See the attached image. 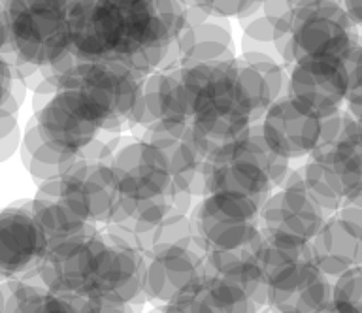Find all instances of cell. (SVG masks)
Returning <instances> with one entry per match:
<instances>
[{
  "label": "cell",
  "instance_id": "cell-1",
  "mask_svg": "<svg viewBox=\"0 0 362 313\" xmlns=\"http://www.w3.org/2000/svg\"><path fill=\"white\" fill-rule=\"evenodd\" d=\"M68 29L78 61H119L141 76L160 69L177 38L155 0H74Z\"/></svg>",
  "mask_w": 362,
  "mask_h": 313
},
{
  "label": "cell",
  "instance_id": "cell-2",
  "mask_svg": "<svg viewBox=\"0 0 362 313\" xmlns=\"http://www.w3.org/2000/svg\"><path fill=\"white\" fill-rule=\"evenodd\" d=\"M146 256L124 240L96 227L76 238L49 245L38 268V278L53 293L87 298L104 296L146 304Z\"/></svg>",
  "mask_w": 362,
  "mask_h": 313
},
{
  "label": "cell",
  "instance_id": "cell-3",
  "mask_svg": "<svg viewBox=\"0 0 362 313\" xmlns=\"http://www.w3.org/2000/svg\"><path fill=\"white\" fill-rule=\"evenodd\" d=\"M180 74L189 123L209 149L230 142L259 123L274 102L262 76L242 55L181 69Z\"/></svg>",
  "mask_w": 362,
  "mask_h": 313
},
{
  "label": "cell",
  "instance_id": "cell-4",
  "mask_svg": "<svg viewBox=\"0 0 362 313\" xmlns=\"http://www.w3.org/2000/svg\"><path fill=\"white\" fill-rule=\"evenodd\" d=\"M291 160L272 151L260 125L255 123L230 142L209 151L202 170V196L236 193L262 204L266 196L285 182Z\"/></svg>",
  "mask_w": 362,
  "mask_h": 313
},
{
  "label": "cell",
  "instance_id": "cell-5",
  "mask_svg": "<svg viewBox=\"0 0 362 313\" xmlns=\"http://www.w3.org/2000/svg\"><path fill=\"white\" fill-rule=\"evenodd\" d=\"M266 307L276 313H319L332 300V279L311 256L310 244L264 236L259 247Z\"/></svg>",
  "mask_w": 362,
  "mask_h": 313
},
{
  "label": "cell",
  "instance_id": "cell-6",
  "mask_svg": "<svg viewBox=\"0 0 362 313\" xmlns=\"http://www.w3.org/2000/svg\"><path fill=\"white\" fill-rule=\"evenodd\" d=\"M144 80L146 76L119 61H78L59 80L57 89L81 98L100 121L102 131L121 134L140 123Z\"/></svg>",
  "mask_w": 362,
  "mask_h": 313
},
{
  "label": "cell",
  "instance_id": "cell-7",
  "mask_svg": "<svg viewBox=\"0 0 362 313\" xmlns=\"http://www.w3.org/2000/svg\"><path fill=\"white\" fill-rule=\"evenodd\" d=\"M117 140H95L62 165L55 177L57 191L70 210L95 227H106L119 204V189L112 168Z\"/></svg>",
  "mask_w": 362,
  "mask_h": 313
},
{
  "label": "cell",
  "instance_id": "cell-8",
  "mask_svg": "<svg viewBox=\"0 0 362 313\" xmlns=\"http://www.w3.org/2000/svg\"><path fill=\"white\" fill-rule=\"evenodd\" d=\"M74 0H6L11 47L34 66H47L72 52L68 16Z\"/></svg>",
  "mask_w": 362,
  "mask_h": 313
},
{
  "label": "cell",
  "instance_id": "cell-9",
  "mask_svg": "<svg viewBox=\"0 0 362 313\" xmlns=\"http://www.w3.org/2000/svg\"><path fill=\"white\" fill-rule=\"evenodd\" d=\"M361 44V30L338 0H302L291 25L293 63L300 59L344 61Z\"/></svg>",
  "mask_w": 362,
  "mask_h": 313
},
{
  "label": "cell",
  "instance_id": "cell-10",
  "mask_svg": "<svg viewBox=\"0 0 362 313\" xmlns=\"http://www.w3.org/2000/svg\"><path fill=\"white\" fill-rule=\"evenodd\" d=\"M112 168L119 196L127 200H153L174 196L181 213L189 215L194 208L192 196L177 194L166 157L157 146L138 136L117 138Z\"/></svg>",
  "mask_w": 362,
  "mask_h": 313
},
{
  "label": "cell",
  "instance_id": "cell-11",
  "mask_svg": "<svg viewBox=\"0 0 362 313\" xmlns=\"http://www.w3.org/2000/svg\"><path fill=\"white\" fill-rule=\"evenodd\" d=\"M260 204L236 193L204 194L191 210L192 230L206 253L228 251L260 236Z\"/></svg>",
  "mask_w": 362,
  "mask_h": 313
},
{
  "label": "cell",
  "instance_id": "cell-12",
  "mask_svg": "<svg viewBox=\"0 0 362 313\" xmlns=\"http://www.w3.org/2000/svg\"><path fill=\"white\" fill-rule=\"evenodd\" d=\"M328 215L311 199L302 182V166L291 168L285 182L260 204V232L287 242L310 244Z\"/></svg>",
  "mask_w": 362,
  "mask_h": 313
},
{
  "label": "cell",
  "instance_id": "cell-13",
  "mask_svg": "<svg viewBox=\"0 0 362 313\" xmlns=\"http://www.w3.org/2000/svg\"><path fill=\"white\" fill-rule=\"evenodd\" d=\"M321 165L344 200L362 191V125L341 110L322 123V138L308 157Z\"/></svg>",
  "mask_w": 362,
  "mask_h": 313
},
{
  "label": "cell",
  "instance_id": "cell-14",
  "mask_svg": "<svg viewBox=\"0 0 362 313\" xmlns=\"http://www.w3.org/2000/svg\"><path fill=\"white\" fill-rule=\"evenodd\" d=\"M134 136L151 142L166 157L174 177V189L177 194L192 199H202V170L211 149L189 121L180 123H153L147 126L132 129Z\"/></svg>",
  "mask_w": 362,
  "mask_h": 313
},
{
  "label": "cell",
  "instance_id": "cell-15",
  "mask_svg": "<svg viewBox=\"0 0 362 313\" xmlns=\"http://www.w3.org/2000/svg\"><path fill=\"white\" fill-rule=\"evenodd\" d=\"M287 97L300 108L327 119L347 102V64L336 59H300L288 66Z\"/></svg>",
  "mask_w": 362,
  "mask_h": 313
},
{
  "label": "cell",
  "instance_id": "cell-16",
  "mask_svg": "<svg viewBox=\"0 0 362 313\" xmlns=\"http://www.w3.org/2000/svg\"><path fill=\"white\" fill-rule=\"evenodd\" d=\"M47 249L49 242L34 217L30 200L0 210V281L38 272Z\"/></svg>",
  "mask_w": 362,
  "mask_h": 313
},
{
  "label": "cell",
  "instance_id": "cell-17",
  "mask_svg": "<svg viewBox=\"0 0 362 313\" xmlns=\"http://www.w3.org/2000/svg\"><path fill=\"white\" fill-rule=\"evenodd\" d=\"M34 119L44 142L66 159L81 153L104 132L83 100L66 89H57L44 108L34 114Z\"/></svg>",
  "mask_w": 362,
  "mask_h": 313
},
{
  "label": "cell",
  "instance_id": "cell-18",
  "mask_svg": "<svg viewBox=\"0 0 362 313\" xmlns=\"http://www.w3.org/2000/svg\"><path fill=\"white\" fill-rule=\"evenodd\" d=\"M325 119L305 112L291 97H281L270 104L259 121L264 142L288 160L310 157L321 143Z\"/></svg>",
  "mask_w": 362,
  "mask_h": 313
},
{
  "label": "cell",
  "instance_id": "cell-19",
  "mask_svg": "<svg viewBox=\"0 0 362 313\" xmlns=\"http://www.w3.org/2000/svg\"><path fill=\"white\" fill-rule=\"evenodd\" d=\"M146 261L144 295L147 302H153L158 307L200 278L206 262V251L194 236L180 244L157 249Z\"/></svg>",
  "mask_w": 362,
  "mask_h": 313
},
{
  "label": "cell",
  "instance_id": "cell-20",
  "mask_svg": "<svg viewBox=\"0 0 362 313\" xmlns=\"http://www.w3.org/2000/svg\"><path fill=\"white\" fill-rule=\"evenodd\" d=\"M225 21L223 18H209L200 23L185 25L172 42L158 70L191 69L236 57L230 27Z\"/></svg>",
  "mask_w": 362,
  "mask_h": 313
},
{
  "label": "cell",
  "instance_id": "cell-21",
  "mask_svg": "<svg viewBox=\"0 0 362 313\" xmlns=\"http://www.w3.org/2000/svg\"><path fill=\"white\" fill-rule=\"evenodd\" d=\"M310 251L321 272L334 281L362 264V232L334 213L310 240Z\"/></svg>",
  "mask_w": 362,
  "mask_h": 313
},
{
  "label": "cell",
  "instance_id": "cell-22",
  "mask_svg": "<svg viewBox=\"0 0 362 313\" xmlns=\"http://www.w3.org/2000/svg\"><path fill=\"white\" fill-rule=\"evenodd\" d=\"M180 121H189L185 89L180 70H155L144 80L141 115L138 126Z\"/></svg>",
  "mask_w": 362,
  "mask_h": 313
},
{
  "label": "cell",
  "instance_id": "cell-23",
  "mask_svg": "<svg viewBox=\"0 0 362 313\" xmlns=\"http://www.w3.org/2000/svg\"><path fill=\"white\" fill-rule=\"evenodd\" d=\"M30 208H33L36 221L40 223V227L47 236L49 245L61 244L64 240L76 238L79 234L96 228L95 225H89L81 217L76 215L68 208L66 202L59 196L55 177L49 182L38 183V191L30 200Z\"/></svg>",
  "mask_w": 362,
  "mask_h": 313
},
{
  "label": "cell",
  "instance_id": "cell-24",
  "mask_svg": "<svg viewBox=\"0 0 362 313\" xmlns=\"http://www.w3.org/2000/svg\"><path fill=\"white\" fill-rule=\"evenodd\" d=\"M6 313H79L74 296L53 293L42 283L38 272L27 278L0 281Z\"/></svg>",
  "mask_w": 362,
  "mask_h": 313
},
{
  "label": "cell",
  "instance_id": "cell-25",
  "mask_svg": "<svg viewBox=\"0 0 362 313\" xmlns=\"http://www.w3.org/2000/svg\"><path fill=\"white\" fill-rule=\"evenodd\" d=\"M19 155H21L23 166L27 168L28 174L38 183L49 182V179L59 176L62 170V165L68 160L66 157L57 153L55 149H51L44 142L34 117L25 126Z\"/></svg>",
  "mask_w": 362,
  "mask_h": 313
},
{
  "label": "cell",
  "instance_id": "cell-26",
  "mask_svg": "<svg viewBox=\"0 0 362 313\" xmlns=\"http://www.w3.org/2000/svg\"><path fill=\"white\" fill-rule=\"evenodd\" d=\"M202 281L221 313H259L262 309L247 285L226 273L211 270L206 266V262H204Z\"/></svg>",
  "mask_w": 362,
  "mask_h": 313
},
{
  "label": "cell",
  "instance_id": "cell-27",
  "mask_svg": "<svg viewBox=\"0 0 362 313\" xmlns=\"http://www.w3.org/2000/svg\"><path fill=\"white\" fill-rule=\"evenodd\" d=\"M302 182L311 199L315 200L317 206L321 208L328 217L334 215L339 210V206L344 204V199L339 196L332 182L328 179L321 165H317L313 159H308L302 165Z\"/></svg>",
  "mask_w": 362,
  "mask_h": 313
},
{
  "label": "cell",
  "instance_id": "cell-28",
  "mask_svg": "<svg viewBox=\"0 0 362 313\" xmlns=\"http://www.w3.org/2000/svg\"><path fill=\"white\" fill-rule=\"evenodd\" d=\"M158 313H221V309L206 289L200 273V278L187 285L172 300L158 306Z\"/></svg>",
  "mask_w": 362,
  "mask_h": 313
},
{
  "label": "cell",
  "instance_id": "cell-29",
  "mask_svg": "<svg viewBox=\"0 0 362 313\" xmlns=\"http://www.w3.org/2000/svg\"><path fill=\"white\" fill-rule=\"evenodd\" d=\"M330 304L338 313H362V264L334 279Z\"/></svg>",
  "mask_w": 362,
  "mask_h": 313
},
{
  "label": "cell",
  "instance_id": "cell-30",
  "mask_svg": "<svg viewBox=\"0 0 362 313\" xmlns=\"http://www.w3.org/2000/svg\"><path fill=\"white\" fill-rule=\"evenodd\" d=\"M243 61L251 64L266 81V85L270 89L272 98L287 97V87H288V74L285 70V64L279 63L276 57H272L268 53L262 52H243L242 53Z\"/></svg>",
  "mask_w": 362,
  "mask_h": 313
},
{
  "label": "cell",
  "instance_id": "cell-31",
  "mask_svg": "<svg viewBox=\"0 0 362 313\" xmlns=\"http://www.w3.org/2000/svg\"><path fill=\"white\" fill-rule=\"evenodd\" d=\"M21 129L17 125V114L0 110V163L13 157L21 148Z\"/></svg>",
  "mask_w": 362,
  "mask_h": 313
},
{
  "label": "cell",
  "instance_id": "cell-32",
  "mask_svg": "<svg viewBox=\"0 0 362 313\" xmlns=\"http://www.w3.org/2000/svg\"><path fill=\"white\" fill-rule=\"evenodd\" d=\"M79 313H138L140 307L130 302L115 300V298H104V296H87V298H76Z\"/></svg>",
  "mask_w": 362,
  "mask_h": 313
},
{
  "label": "cell",
  "instance_id": "cell-33",
  "mask_svg": "<svg viewBox=\"0 0 362 313\" xmlns=\"http://www.w3.org/2000/svg\"><path fill=\"white\" fill-rule=\"evenodd\" d=\"M198 6L206 10L211 18H240L259 0H197Z\"/></svg>",
  "mask_w": 362,
  "mask_h": 313
},
{
  "label": "cell",
  "instance_id": "cell-34",
  "mask_svg": "<svg viewBox=\"0 0 362 313\" xmlns=\"http://www.w3.org/2000/svg\"><path fill=\"white\" fill-rule=\"evenodd\" d=\"M347 76H349V91L347 104H362V38L353 55L347 59Z\"/></svg>",
  "mask_w": 362,
  "mask_h": 313
},
{
  "label": "cell",
  "instance_id": "cell-35",
  "mask_svg": "<svg viewBox=\"0 0 362 313\" xmlns=\"http://www.w3.org/2000/svg\"><path fill=\"white\" fill-rule=\"evenodd\" d=\"M336 215H339L345 221H349L355 228H358L362 232V191L356 193L355 196L344 200V204L339 206V210L336 211Z\"/></svg>",
  "mask_w": 362,
  "mask_h": 313
},
{
  "label": "cell",
  "instance_id": "cell-36",
  "mask_svg": "<svg viewBox=\"0 0 362 313\" xmlns=\"http://www.w3.org/2000/svg\"><path fill=\"white\" fill-rule=\"evenodd\" d=\"M0 55H2V57H10V55H13L6 0H0Z\"/></svg>",
  "mask_w": 362,
  "mask_h": 313
},
{
  "label": "cell",
  "instance_id": "cell-37",
  "mask_svg": "<svg viewBox=\"0 0 362 313\" xmlns=\"http://www.w3.org/2000/svg\"><path fill=\"white\" fill-rule=\"evenodd\" d=\"M13 72H11V66L8 64L2 55H0V110H4L6 102L11 95V85H13Z\"/></svg>",
  "mask_w": 362,
  "mask_h": 313
},
{
  "label": "cell",
  "instance_id": "cell-38",
  "mask_svg": "<svg viewBox=\"0 0 362 313\" xmlns=\"http://www.w3.org/2000/svg\"><path fill=\"white\" fill-rule=\"evenodd\" d=\"M341 8H344L347 16L351 18V21L356 25V29L361 30L362 38V0H338Z\"/></svg>",
  "mask_w": 362,
  "mask_h": 313
},
{
  "label": "cell",
  "instance_id": "cell-39",
  "mask_svg": "<svg viewBox=\"0 0 362 313\" xmlns=\"http://www.w3.org/2000/svg\"><path fill=\"white\" fill-rule=\"evenodd\" d=\"M345 110H347V112H349V114L362 125V104H347Z\"/></svg>",
  "mask_w": 362,
  "mask_h": 313
},
{
  "label": "cell",
  "instance_id": "cell-40",
  "mask_svg": "<svg viewBox=\"0 0 362 313\" xmlns=\"http://www.w3.org/2000/svg\"><path fill=\"white\" fill-rule=\"evenodd\" d=\"M319 313H338V312L334 309L332 304H328V306H327V307H322V309H321V312H319Z\"/></svg>",
  "mask_w": 362,
  "mask_h": 313
},
{
  "label": "cell",
  "instance_id": "cell-41",
  "mask_svg": "<svg viewBox=\"0 0 362 313\" xmlns=\"http://www.w3.org/2000/svg\"><path fill=\"white\" fill-rule=\"evenodd\" d=\"M0 313H6V307H4V295H2V289H0Z\"/></svg>",
  "mask_w": 362,
  "mask_h": 313
},
{
  "label": "cell",
  "instance_id": "cell-42",
  "mask_svg": "<svg viewBox=\"0 0 362 313\" xmlns=\"http://www.w3.org/2000/svg\"><path fill=\"white\" fill-rule=\"evenodd\" d=\"M259 313H276V312H272L270 307H264V309H260Z\"/></svg>",
  "mask_w": 362,
  "mask_h": 313
},
{
  "label": "cell",
  "instance_id": "cell-43",
  "mask_svg": "<svg viewBox=\"0 0 362 313\" xmlns=\"http://www.w3.org/2000/svg\"><path fill=\"white\" fill-rule=\"evenodd\" d=\"M291 2H293L294 6H298V4H300V2H302V0H291Z\"/></svg>",
  "mask_w": 362,
  "mask_h": 313
}]
</instances>
